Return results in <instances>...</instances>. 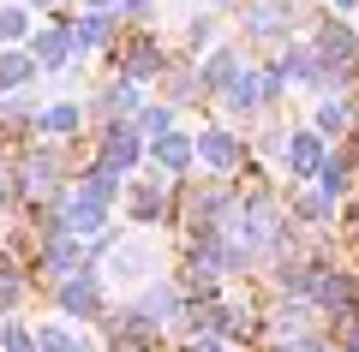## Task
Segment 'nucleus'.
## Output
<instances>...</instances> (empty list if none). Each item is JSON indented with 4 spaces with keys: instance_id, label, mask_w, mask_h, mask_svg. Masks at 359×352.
Instances as JSON below:
<instances>
[{
    "instance_id": "obj_13",
    "label": "nucleus",
    "mask_w": 359,
    "mask_h": 352,
    "mask_svg": "<svg viewBox=\"0 0 359 352\" xmlns=\"http://www.w3.org/2000/svg\"><path fill=\"white\" fill-rule=\"evenodd\" d=\"M323 162H330V143L318 138V132H287V155H282V167L287 174H299V179H318L323 174Z\"/></svg>"
},
{
    "instance_id": "obj_24",
    "label": "nucleus",
    "mask_w": 359,
    "mask_h": 352,
    "mask_svg": "<svg viewBox=\"0 0 359 352\" xmlns=\"http://www.w3.org/2000/svg\"><path fill=\"white\" fill-rule=\"evenodd\" d=\"M216 30H222L216 13H198L192 24H186V48H210V42H216Z\"/></svg>"
},
{
    "instance_id": "obj_19",
    "label": "nucleus",
    "mask_w": 359,
    "mask_h": 352,
    "mask_svg": "<svg viewBox=\"0 0 359 352\" xmlns=\"http://www.w3.org/2000/svg\"><path fill=\"white\" fill-rule=\"evenodd\" d=\"M30 30H36V13L18 0H0V48H25Z\"/></svg>"
},
{
    "instance_id": "obj_20",
    "label": "nucleus",
    "mask_w": 359,
    "mask_h": 352,
    "mask_svg": "<svg viewBox=\"0 0 359 352\" xmlns=\"http://www.w3.org/2000/svg\"><path fill=\"white\" fill-rule=\"evenodd\" d=\"M36 352H90V346L66 316H54V323H36Z\"/></svg>"
},
{
    "instance_id": "obj_15",
    "label": "nucleus",
    "mask_w": 359,
    "mask_h": 352,
    "mask_svg": "<svg viewBox=\"0 0 359 352\" xmlns=\"http://www.w3.org/2000/svg\"><path fill=\"white\" fill-rule=\"evenodd\" d=\"M156 84H162V101H168V108H192V101H210V96H204V78H198V66H192V60H186V66H168Z\"/></svg>"
},
{
    "instance_id": "obj_14",
    "label": "nucleus",
    "mask_w": 359,
    "mask_h": 352,
    "mask_svg": "<svg viewBox=\"0 0 359 352\" xmlns=\"http://www.w3.org/2000/svg\"><path fill=\"white\" fill-rule=\"evenodd\" d=\"M114 30H120L114 13H72V48H78V60H84V54H102L108 42H114Z\"/></svg>"
},
{
    "instance_id": "obj_16",
    "label": "nucleus",
    "mask_w": 359,
    "mask_h": 352,
    "mask_svg": "<svg viewBox=\"0 0 359 352\" xmlns=\"http://www.w3.org/2000/svg\"><path fill=\"white\" fill-rule=\"evenodd\" d=\"M222 101H228V113H233V120H257V113H269V101H264V78H257V66H245V72H240V84H233Z\"/></svg>"
},
{
    "instance_id": "obj_31",
    "label": "nucleus",
    "mask_w": 359,
    "mask_h": 352,
    "mask_svg": "<svg viewBox=\"0 0 359 352\" xmlns=\"http://www.w3.org/2000/svg\"><path fill=\"white\" fill-rule=\"evenodd\" d=\"M347 352H359V323H353V335H347Z\"/></svg>"
},
{
    "instance_id": "obj_7",
    "label": "nucleus",
    "mask_w": 359,
    "mask_h": 352,
    "mask_svg": "<svg viewBox=\"0 0 359 352\" xmlns=\"http://www.w3.org/2000/svg\"><path fill=\"white\" fill-rule=\"evenodd\" d=\"M84 113H90V126H132V120L144 113V90L126 84V78H108V84L90 96Z\"/></svg>"
},
{
    "instance_id": "obj_17",
    "label": "nucleus",
    "mask_w": 359,
    "mask_h": 352,
    "mask_svg": "<svg viewBox=\"0 0 359 352\" xmlns=\"http://www.w3.org/2000/svg\"><path fill=\"white\" fill-rule=\"evenodd\" d=\"M36 60H30L25 48H0V96H18V90H30L36 84Z\"/></svg>"
},
{
    "instance_id": "obj_6",
    "label": "nucleus",
    "mask_w": 359,
    "mask_h": 352,
    "mask_svg": "<svg viewBox=\"0 0 359 352\" xmlns=\"http://www.w3.org/2000/svg\"><path fill=\"white\" fill-rule=\"evenodd\" d=\"M192 143H198V167H210V179H233L245 167V138H240V132H228V126L192 132Z\"/></svg>"
},
{
    "instance_id": "obj_26",
    "label": "nucleus",
    "mask_w": 359,
    "mask_h": 352,
    "mask_svg": "<svg viewBox=\"0 0 359 352\" xmlns=\"http://www.w3.org/2000/svg\"><path fill=\"white\" fill-rule=\"evenodd\" d=\"M186 352H233V340H222V335H192V346Z\"/></svg>"
},
{
    "instance_id": "obj_2",
    "label": "nucleus",
    "mask_w": 359,
    "mask_h": 352,
    "mask_svg": "<svg viewBox=\"0 0 359 352\" xmlns=\"http://www.w3.org/2000/svg\"><path fill=\"white\" fill-rule=\"evenodd\" d=\"M54 304H60L66 323H102V316L114 311V304H108V281H102V269H84V275L60 281V287H54Z\"/></svg>"
},
{
    "instance_id": "obj_9",
    "label": "nucleus",
    "mask_w": 359,
    "mask_h": 352,
    "mask_svg": "<svg viewBox=\"0 0 359 352\" xmlns=\"http://www.w3.org/2000/svg\"><path fill=\"white\" fill-rule=\"evenodd\" d=\"M240 30L252 42H282L287 30H294V0H245Z\"/></svg>"
},
{
    "instance_id": "obj_8",
    "label": "nucleus",
    "mask_w": 359,
    "mask_h": 352,
    "mask_svg": "<svg viewBox=\"0 0 359 352\" xmlns=\"http://www.w3.org/2000/svg\"><path fill=\"white\" fill-rule=\"evenodd\" d=\"M311 54H318L330 72H353V60H359V30H347L341 18H318V24H311Z\"/></svg>"
},
{
    "instance_id": "obj_3",
    "label": "nucleus",
    "mask_w": 359,
    "mask_h": 352,
    "mask_svg": "<svg viewBox=\"0 0 359 352\" xmlns=\"http://www.w3.org/2000/svg\"><path fill=\"white\" fill-rule=\"evenodd\" d=\"M174 197H180L174 179H162V174H132L120 203H126V221L156 227V221H168V215H174Z\"/></svg>"
},
{
    "instance_id": "obj_4",
    "label": "nucleus",
    "mask_w": 359,
    "mask_h": 352,
    "mask_svg": "<svg viewBox=\"0 0 359 352\" xmlns=\"http://www.w3.org/2000/svg\"><path fill=\"white\" fill-rule=\"evenodd\" d=\"M96 167H108V174L132 179L144 162H150V143L138 138L132 126H96V155H90Z\"/></svg>"
},
{
    "instance_id": "obj_11",
    "label": "nucleus",
    "mask_w": 359,
    "mask_h": 352,
    "mask_svg": "<svg viewBox=\"0 0 359 352\" xmlns=\"http://www.w3.org/2000/svg\"><path fill=\"white\" fill-rule=\"evenodd\" d=\"M240 72H245V54L228 48V42H222V48H210L204 60H198V78H204V96H210V101L228 96V90L240 84Z\"/></svg>"
},
{
    "instance_id": "obj_22",
    "label": "nucleus",
    "mask_w": 359,
    "mask_h": 352,
    "mask_svg": "<svg viewBox=\"0 0 359 352\" xmlns=\"http://www.w3.org/2000/svg\"><path fill=\"white\" fill-rule=\"evenodd\" d=\"M311 132H318V138L323 143H335V138H341V132H347V101H318V108H311Z\"/></svg>"
},
{
    "instance_id": "obj_23",
    "label": "nucleus",
    "mask_w": 359,
    "mask_h": 352,
    "mask_svg": "<svg viewBox=\"0 0 359 352\" xmlns=\"http://www.w3.org/2000/svg\"><path fill=\"white\" fill-rule=\"evenodd\" d=\"M294 215H299V221H330V215H335V203L323 197L318 185H311V191H299V203H294Z\"/></svg>"
},
{
    "instance_id": "obj_10",
    "label": "nucleus",
    "mask_w": 359,
    "mask_h": 352,
    "mask_svg": "<svg viewBox=\"0 0 359 352\" xmlns=\"http://www.w3.org/2000/svg\"><path fill=\"white\" fill-rule=\"evenodd\" d=\"M150 162H156V174H162V179H174V185H180V179L198 167V143H192V132H180V126H174L168 138H156V143H150Z\"/></svg>"
},
{
    "instance_id": "obj_25",
    "label": "nucleus",
    "mask_w": 359,
    "mask_h": 352,
    "mask_svg": "<svg viewBox=\"0 0 359 352\" xmlns=\"http://www.w3.org/2000/svg\"><path fill=\"white\" fill-rule=\"evenodd\" d=\"M150 13H156V0H120V6H114V18H120V24H150Z\"/></svg>"
},
{
    "instance_id": "obj_5",
    "label": "nucleus",
    "mask_w": 359,
    "mask_h": 352,
    "mask_svg": "<svg viewBox=\"0 0 359 352\" xmlns=\"http://www.w3.org/2000/svg\"><path fill=\"white\" fill-rule=\"evenodd\" d=\"M168 66H174V60L162 54V42H156L150 30H132V42H120V48H114V78H126V84H138V90L156 84Z\"/></svg>"
},
{
    "instance_id": "obj_21",
    "label": "nucleus",
    "mask_w": 359,
    "mask_h": 352,
    "mask_svg": "<svg viewBox=\"0 0 359 352\" xmlns=\"http://www.w3.org/2000/svg\"><path fill=\"white\" fill-rule=\"evenodd\" d=\"M132 132H138L144 143L168 138V132H174V108H168V101H144V113H138V120H132Z\"/></svg>"
},
{
    "instance_id": "obj_18",
    "label": "nucleus",
    "mask_w": 359,
    "mask_h": 352,
    "mask_svg": "<svg viewBox=\"0 0 359 352\" xmlns=\"http://www.w3.org/2000/svg\"><path fill=\"white\" fill-rule=\"evenodd\" d=\"M30 269L25 263H0V316H18L25 311V299H30Z\"/></svg>"
},
{
    "instance_id": "obj_27",
    "label": "nucleus",
    "mask_w": 359,
    "mask_h": 352,
    "mask_svg": "<svg viewBox=\"0 0 359 352\" xmlns=\"http://www.w3.org/2000/svg\"><path fill=\"white\" fill-rule=\"evenodd\" d=\"M78 6H84V13H114L120 0H78Z\"/></svg>"
},
{
    "instance_id": "obj_30",
    "label": "nucleus",
    "mask_w": 359,
    "mask_h": 352,
    "mask_svg": "<svg viewBox=\"0 0 359 352\" xmlns=\"http://www.w3.org/2000/svg\"><path fill=\"white\" fill-rule=\"evenodd\" d=\"M330 6L335 13H359V0H330Z\"/></svg>"
},
{
    "instance_id": "obj_12",
    "label": "nucleus",
    "mask_w": 359,
    "mask_h": 352,
    "mask_svg": "<svg viewBox=\"0 0 359 352\" xmlns=\"http://www.w3.org/2000/svg\"><path fill=\"white\" fill-rule=\"evenodd\" d=\"M84 126H90L84 101H42V113H36V138L42 143H66V138H78Z\"/></svg>"
},
{
    "instance_id": "obj_28",
    "label": "nucleus",
    "mask_w": 359,
    "mask_h": 352,
    "mask_svg": "<svg viewBox=\"0 0 359 352\" xmlns=\"http://www.w3.org/2000/svg\"><path fill=\"white\" fill-rule=\"evenodd\" d=\"M18 6H30V13H60V0H18Z\"/></svg>"
},
{
    "instance_id": "obj_29",
    "label": "nucleus",
    "mask_w": 359,
    "mask_h": 352,
    "mask_svg": "<svg viewBox=\"0 0 359 352\" xmlns=\"http://www.w3.org/2000/svg\"><path fill=\"white\" fill-rule=\"evenodd\" d=\"M6 167H13V155H6V143H0V185H6Z\"/></svg>"
},
{
    "instance_id": "obj_1",
    "label": "nucleus",
    "mask_w": 359,
    "mask_h": 352,
    "mask_svg": "<svg viewBox=\"0 0 359 352\" xmlns=\"http://www.w3.org/2000/svg\"><path fill=\"white\" fill-rule=\"evenodd\" d=\"M25 54L36 60V72H42V78L72 72V60H78V48H72V13H48V24L30 30Z\"/></svg>"
}]
</instances>
